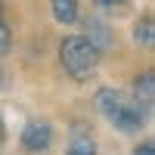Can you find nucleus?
Returning <instances> with one entry per match:
<instances>
[{"label": "nucleus", "mask_w": 155, "mask_h": 155, "mask_svg": "<svg viewBox=\"0 0 155 155\" xmlns=\"http://www.w3.org/2000/svg\"><path fill=\"white\" fill-rule=\"evenodd\" d=\"M50 9H53V19L62 25H74L81 9H78V0H50Z\"/></svg>", "instance_id": "obj_6"}, {"label": "nucleus", "mask_w": 155, "mask_h": 155, "mask_svg": "<svg viewBox=\"0 0 155 155\" xmlns=\"http://www.w3.org/2000/svg\"><path fill=\"white\" fill-rule=\"evenodd\" d=\"M65 155H96V143L90 137H74L65 149Z\"/></svg>", "instance_id": "obj_8"}, {"label": "nucleus", "mask_w": 155, "mask_h": 155, "mask_svg": "<svg viewBox=\"0 0 155 155\" xmlns=\"http://www.w3.org/2000/svg\"><path fill=\"white\" fill-rule=\"evenodd\" d=\"M0 90H3V71H0Z\"/></svg>", "instance_id": "obj_13"}, {"label": "nucleus", "mask_w": 155, "mask_h": 155, "mask_svg": "<svg viewBox=\"0 0 155 155\" xmlns=\"http://www.w3.org/2000/svg\"><path fill=\"white\" fill-rule=\"evenodd\" d=\"M53 140H56L53 124L44 121V118H31L28 124L22 127V149H25V152H31V155L47 152L50 146H53Z\"/></svg>", "instance_id": "obj_3"}, {"label": "nucleus", "mask_w": 155, "mask_h": 155, "mask_svg": "<svg viewBox=\"0 0 155 155\" xmlns=\"http://www.w3.org/2000/svg\"><path fill=\"white\" fill-rule=\"evenodd\" d=\"M84 37L99 50V53L112 44V31H109V25H106V22H99V19H90V22H87V34H84Z\"/></svg>", "instance_id": "obj_5"}, {"label": "nucleus", "mask_w": 155, "mask_h": 155, "mask_svg": "<svg viewBox=\"0 0 155 155\" xmlns=\"http://www.w3.org/2000/svg\"><path fill=\"white\" fill-rule=\"evenodd\" d=\"M12 50V28L6 25V12H3V3H0V56H6Z\"/></svg>", "instance_id": "obj_9"}, {"label": "nucleus", "mask_w": 155, "mask_h": 155, "mask_svg": "<svg viewBox=\"0 0 155 155\" xmlns=\"http://www.w3.org/2000/svg\"><path fill=\"white\" fill-rule=\"evenodd\" d=\"M152 99H155V78H152V71H143L134 81V102L143 106L146 112H152Z\"/></svg>", "instance_id": "obj_4"}, {"label": "nucleus", "mask_w": 155, "mask_h": 155, "mask_svg": "<svg viewBox=\"0 0 155 155\" xmlns=\"http://www.w3.org/2000/svg\"><path fill=\"white\" fill-rule=\"evenodd\" d=\"M3 137H6V124H3V118H0V143H3Z\"/></svg>", "instance_id": "obj_12"}, {"label": "nucleus", "mask_w": 155, "mask_h": 155, "mask_svg": "<svg viewBox=\"0 0 155 155\" xmlns=\"http://www.w3.org/2000/svg\"><path fill=\"white\" fill-rule=\"evenodd\" d=\"M99 6H118V3H124V0H96Z\"/></svg>", "instance_id": "obj_11"}, {"label": "nucleus", "mask_w": 155, "mask_h": 155, "mask_svg": "<svg viewBox=\"0 0 155 155\" xmlns=\"http://www.w3.org/2000/svg\"><path fill=\"white\" fill-rule=\"evenodd\" d=\"M134 41H137L140 47H152V41H155V22H152V16H143V19L137 22Z\"/></svg>", "instance_id": "obj_7"}, {"label": "nucleus", "mask_w": 155, "mask_h": 155, "mask_svg": "<svg viewBox=\"0 0 155 155\" xmlns=\"http://www.w3.org/2000/svg\"><path fill=\"white\" fill-rule=\"evenodd\" d=\"M96 109L109 118V124H115L124 134H137L149 121V112L143 106H137L134 99H127L121 90H112V87H102L96 93Z\"/></svg>", "instance_id": "obj_1"}, {"label": "nucleus", "mask_w": 155, "mask_h": 155, "mask_svg": "<svg viewBox=\"0 0 155 155\" xmlns=\"http://www.w3.org/2000/svg\"><path fill=\"white\" fill-rule=\"evenodd\" d=\"M99 50L84 34H68L59 44V65L71 81H90L99 68Z\"/></svg>", "instance_id": "obj_2"}, {"label": "nucleus", "mask_w": 155, "mask_h": 155, "mask_svg": "<svg viewBox=\"0 0 155 155\" xmlns=\"http://www.w3.org/2000/svg\"><path fill=\"white\" fill-rule=\"evenodd\" d=\"M134 155H155V143L152 140H143V143L134 149Z\"/></svg>", "instance_id": "obj_10"}]
</instances>
